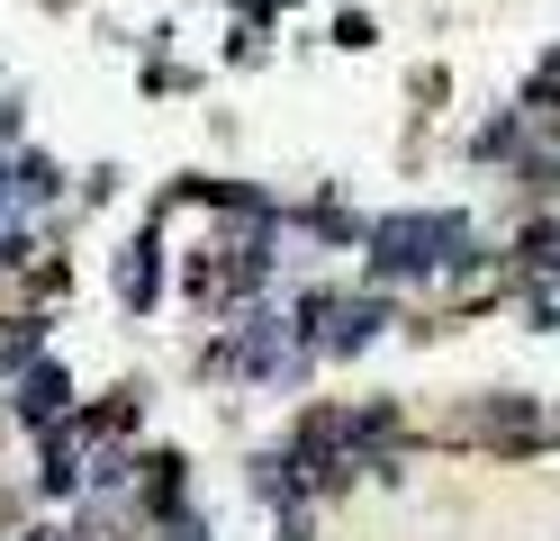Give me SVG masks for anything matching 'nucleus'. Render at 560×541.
I'll return each mask as SVG.
<instances>
[{"instance_id":"nucleus-1","label":"nucleus","mask_w":560,"mask_h":541,"mask_svg":"<svg viewBox=\"0 0 560 541\" xmlns=\"http://www.w3.org/2000/svg\"><path fill=\"white\" fill-rule=\"evenodd\" d=\"M434 244H462V226H452V216H407V226H380V262L389 271H425V262H443Z\"/></svg>"}]
</instances>
